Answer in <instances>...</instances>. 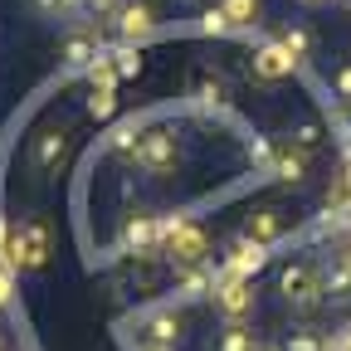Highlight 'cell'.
<instances>
[{"instance_id": "cell-1", "label": "cell", "mask_w": 351, "mask_h": 351, "mask_svg": "<svg viewBox=\"0 0 351 351\" xmlns=\"http://www.w3.org/2000/svg\"><path fill=\"white\" fill-rule=\"evenodd\" d=\"M161 258H171L176 269H200L210 263V234L195 219H161Z\"/></svg>"}, {"instance_id": "cell-2", "label": "cell", "mask_w": 351, "mask_h": 351, "mask_svg": "<svg viewBox=\"0 0 351 351\" xmlns=\"http://www.w3.org/2000/svg\"><path fill=\"white\" fill-rule=\"evenodd\" d=\"M278 293H283V302L293 307V317H313L317 307L327 302V298H322V269H317V263H307V258L288 263V269L278 274Z\"/></svg>"}, {"instance_id": "cell-3", "label": "cell", "mask_w": 351, "mask_h": 351, "mask_svg": "<svg viewBox=\"0 0 351 351\" xmlns=\"http://www.w3.org/2000/svg\"><path fill=\"white\" fill-rule=\"evenodd\" d=\"M49 249H54L49 219L29 215V219H20V225L10 230V263H15V274H39L44 263H49Z\"/></svg>"}, {"instance_id": "cell-4", "label": "cell", "mask_w": 351, "mask_h": 351, "mask_svg": "<svg viewBox=\"0 0 351 351\" xmlns=\"http://www.w3.org/2000/svg\"><path fill=\"white\" fill-rule=\"evenodd\" d=\"M210 298H215V313L225 317V322H244V317H254V307H258L254 278H219V269H215Z\"/></svg>"}, {"instance_id": "cell-5", "label": "cell", "mask_w": 351, "mask_h": 351, "mask_svg": "<svg viewBox=\"0 0 351 351\" xmlns=\"http://www.w3.org/2000/svg\"><path fill=\"white\" fill-rule=\"evenodd\" d=\"M132 161H137L147 176H166L176 161H181V142H176L171 127H152V132H142V142H137V152H132Z\"/></svg>"}, {"instance_id": "cell-6", "label": "cell", "mask_w": 351, "mask_h": 351, "mask_svg": "<svg viewBox=\"0 0 351 351\" xmlns=\"http://www.w3.org/2000/svg\"><path fill=\"white\" fill-rule=\"evenodd\" d=\"M122 254L132 258H161V219L156 215H132L122 225Z\"/></svg>"}, {"instance_id": "cell-7", "label": "cell", "mask_w": 351, "mask_h": 351, "mask_svg": "<svg viewBox=\"0 0 351 351\" xmlns=\"http://www.w3.org/2000/svg\"><path fill=\"white\" fill-rule=\"evenodd\" d=\"M137 337H142V346L176 351V346H181V337H186V327H181V317H176L171 307H156V313H142V317H137Z\"/></svg>"}, {"instance_id": "cell-8", "label": "cell", "mask_w": 351, "mask_h": 351, "mask_svg": "<svg viewBox=\"0 0 351 351\" xmlns=\"http://www.w3.org/2000/svg\"><path fill=\"white\" fill-rule=\"evenodd\" d=\"M263 263H269V249L254 244V239L244 234V239H234V244H230V254H225V258H219V278H254Z\"/></svg>"}, {"instance_id": "cell-9", "label": "cell", "mask_w": 351, "mask_h": 351, "mask_svg": "<svg viewBox=\"0 0 351 351\" xmlns=\"http://www.w3.org/2000/svg\"><path fill=\"white\" fill-rule=\"evenodd\" d=\"M117 34L122 44H142L156 34V10L147 5V0H122L117 5Z\"/></svg>"}, {"instance_id": "cell-10", "label": "cell", "mask_w": 351, "mask_h": 351, "mask_svg": "<svg viewBox=\"0 0 351 351\" xmlns=\"http://www.w3.org/2000/svg\"><path fill=\"white\" fill-rule=\"evenodd\" d=\"M64 156H69V137H64V132H54V127H44L39 137L29 142V171H39V176L59 171Z\"/></svg>"}, {"instance_id": "cell-11", "label": "cell", "mask_w": 351, "mask_h": 351, "mask_svg": "<svg viewBox=\"0 0 351 351\" xmlns=\"http://www.w3.org/2000/svg\"><path fill=\"white\" fill-rule=\"evenodd\" d=\"M293 73H298V59L283 49L278 39H274V44H258V49H254V78L278 83V78H293Z\"/></svg>"}, {"instance_id": "cell-12", "label": "cell", "mask_w": 351, "mask_h": 351, "mask_svg": "<svg viewBox=\"0 0 351 351\" xmlns=\"http://www.w3.org/2000/svg\"><path fill=\"white\" fill-rule=\"evenodd\" d=\"M244 234L254 239V244H278L283 234H288V210H278V205H263V210H254L249 219H244Z\"/></svg>"}, {"instance_id": "cell-13", "label": "cell", "mask_w": 351, "mask_h": 351, "mask_svg": "<svg viewBox=\"0 0 351 351\" xmlns=\"http://www.w3.org/2000/svg\"><path fill=\"white\" fill-rule=\"evenodd\" d=\"M322 298H327L332 307H351V263H346L341 254L322 263Z\"/></svg>"}, {"instance_id": "cell-14", "label": "cell", "mask_w": 351, "mask_h": 351, "mask_svg": "<svg viewBox=\"0 0 351 351\" xmlns=\"http://www.w3.org/2000/svg\"><path fill=\"white\" fill-rule=\"evenodd\" d=\"M269 171H274V181H283V186H298L302 176H307V152H302V147H293V142H278V147H274V161H269Z\"/></svg>"}, {"instance_id": "cell-15", "label": "cell", "mask_w": 351, "mask_h": 351, "mask_svg": "<svg viewBox=\"0 0 351 351\" xmlns=\"http://www.w3.org/2000/svg\"><path fill=\"white\" fill-rule=\"evenodd\" d=\"M103 59V44L93 39V34H73L69 44H64V64L69 69H93Z\"/></svg>"}, {"instance_id": "cell-16", "label": "cell", "mask_w": 351, "mask_h": 351, "mask_svg": "<svg viewBox=\"0 0 351 351\" xmlns=\"http://www.w3.org/2000/svg\"><path fill=\"white\" fill-rule=\"evenodd\" d=\"M278 351H332V337L317 332V327H293V332L278 341Z\"/></svg>"}, {"instance_id": "cell-17", "label": "cell", "mask_w": 351, "mask_h": 351, "mask_svg": "<svg viewBox=\"0 0 351 351\" xmlns=\"http://www.w3.org/2000/svg\"><path fill=\"white\" fill-rule=\"evenodd\" d=\"M254 346H258V337H254L249 322H225V332L215 337L210 351H254Z\"/></svg>"}, {"instance_id": "cell-18", "label": "cell", "mask_w": 351, "mask_h": 351, "mask_svg": "<svg viewBox=\"0 0 351 351\" xmlns=\"http://www.w3.org/2000/svg\"><path fill=\"white\" fill-rule=\"evenodd\" d=\"M117 78H137L142 73V44H117V49H108Z\"/></svg>"}, {"instance_id": "cell-19", "label": "cell", "mask_w": 351, "mask_h": 351, "mask_svg": "<svg viewBox=\"0 0 351 351\" xmlns=\"http://www.w3.org/2000/svg\"><path fill=\"white\" fill-rule=\"evenodd\" d=\"M278 44H283V49H288V54L302 64L307 54H313V29H307V25H288V29L278 34Z\"/></svg>"}, {"instance_id": "cell-20", "label": "cell", "mask_w": 351, "mask_h": 351, "mask_svg": "<svg viewBox=\"0 0 351 351\" xmlns=\"http://www.w3.org/2000/svg\"><path fill=\"white\" fill-rule=\"evenodd\" d=\"M219 10H225V20L234 29H249L258 20V0H219Z\"/></svg>"}, {"instance_id": "cell-21", "label": "cell", "mask_w": 351, "mask_h": 351, "mask_svg": "<svg viewBox=\"0 0 351 351\" xmlns=\"http://www.w3.org/2000/svg\"><path fill=\"white\" fill-rule=\"evenodd\" d=\"M215 288V269H210V263H200V269H186V278H181V288H176V293H181V298H200V293H210Z\"/></svg>"}, {"instance_id": "cell-22", "label": "cell", "mask_w": 351, "mask_h": 351, "mask_svg": "<svg viewBox=\"0 0 351 351\" xmlns=\"http://www.w3.org/2000/svg\"><path fill=\"white\" fill-rule=\"evenodd\" d=\"M112 112H117V88H93V93H88V117L108 122Z\"/></svg>"}, {"instance_id": "cell-23", "label": "cell", "mask_w": 351, "mask_h": 351, "mask_svg": "<svg viewBox=\"0 0 351 351\" xmlns=\"http://www.w3.org/2000/svg\"><path fill=\"white\" fill-rule=\"evenodd\" d=\"M83 73H88V88H117V69H112L108 49H103V59H98L93 69H83Z\"/></svg>"}, {"instance_id": "cell-24", "label": "cell", "mask_w": 351, "mask_h": 351, "mask_svg": "<svg viewBox=\"0 0 351 351\" xmlns=\"http://www.w3.org/2000/svg\"><path fill=\"white\" fill-rule=\"evenodd\" d=\"M195 29H200V34H234V25L225 20V10H219V5H210V10L195 20Z\"/></svg>"}, {"instance_id": "cell-25", "label": "cell", "mask_w": 351, "mask_h": 351, "mask_svg": "<svg viewBox=\"0 0 351 351\" xmlns=\"http://www.w3.org/2000/svg\"><path fill=\"white\" fill-rule=\"evenodd\" d=\"M137 142H142V127H137V122H122V127H117V137H112L117 156H127V161H132V152H137Z\"/></svg>"}, {"instance_id": "cell-26", "label": "cell", "mask_w": 351, "mask_h": 351, "mask_svg": "<svg viewBox=\"0 0 351 351\" xmlns=\"http://www.w3.org/2000/svg\"><path fill=\"white\" fill-rule=\"evenodd\" d=\"M317 142H322V127H317V122H298V127H293V147L313 152Z\"/></svg>"}, {"instance_id": "cell-27", "label": "cell", "mask_w": 351, "mask_h": 351, "mask_svg": "<svg viewBox=\"0 0 351 351\" xmlns=\"http://www.w3.org/2000/svg\"><path fill=\"white\" fill-rule=\"evenodd\" d=\"M29 5L44 15V20H73V10H69V0H29Z\"/></svg>"}, {"instance_id": "cell-28", "label": "cell", "mask_w": 351, "mask_h": 351, "mask_svg": "<svg viewBox=\"0 0 351 351\" xmlns=\"http://www.w3.org/2000/svg\"><path fill=\"white\" fill-rule=\"evenodd\" d=\"M15 298V263H0V307H10Z\"/></svg>"}, {"instance_id": "cell-29", "label": "cell", "mask_w": 351, "mask_h": 351, "mask_svg": "<svg viewBox=\"0 0 351 351\" xmlns=\"http://www.w3.org/2000/svg\"><path fill=\"white\" fill-rule=\"evenodd\" d=\"M332 93H337V98L351 108V64H341V69H337V78H332Z\"/></svg>"}, {"instance_id": "cell-30", "label": "cell", "mask_w": 351, "mask_h": 351, "mask_svg": "<svg viewBox=\"0 0 351 351\" xmlns=\"http://www.w3.org/2000/svg\"><path fill=\"white\" fill-rule=\"evenodd\" d=\"M195 98H200L205 108H215V103H219V83H210V78H200V83H195Z\"/></svg>"}, {"instance_id": "cell-31", "label": "cell", "mask_w": 351, "mask_h": 351, "mask_svg": "<svg viewBox=\"0 0 351 351\" xmlns=\"http://www.w3.org/2000/svg\"><path fill=\"white\" fill-rule=\"evenodd\" d=\"M0 263H10V225H5V215H0Z\"/></svg>"}, {"instance_id": "cell-32", "label": "cell", "mask_w": 351, "mask_h": 351, "mask_svg": "<svg viewBox=\"0 0 351 351\" xmlns=\"http://www.w3.org/2000/svg\"><path fill=\"white\" fill-rule=\"evenodd\" d=\"M122 0H88V10H98V15H117Z\"/></svg>"}, {"instance_id": "cell-33", "label": "cell", "mask_w": 351, "mask_h": 351, "mask_svg": "<svg viewBox=\"0 0 351 351\" xmlns=\"http://www.w3.org/2000/svg\"><path fill=\"white\" fill-rule=\"evenodd\" d=\"M332 351H351V332H346L341 341H332Z\"/></svg>"}, {"instance_id": "cell-34", "label": "cell", "mask_w": 351, "mask_h": 351, "mask_svg": "<svg viewBox=\"0 0 351 351\" xmlns=\"http://www.w3.org/2000/svg\"><path fill=\"white\" fill-rule=\"evenodd\" d=\"M69 10L78 15V10H88V0H69Z\"/></svg>"}, {"instance_id": "cell-35", "label": "cell", "mask_w": 351, "mask_h": 351, "mask_svg": "<svg viewBox=\"0 0 351 351\" xmlns=\"http://www.w3.org/2000/svg\"><path fill=\"white\" fill-rule=\"evenodd\" d=\"M341 258H346V263H351V239H346V244H341Z\"/></svg>"}, {"instance_id": "cell-36", "label": "cell", "mask_w": 351, "mask_h": 351, "mask_svg": "<svg viewBox=\"0 0 351 351\" xmlns=\"http://www.w3.org/2000/svg\"><path fill=\"white\" fill-rule=\"evenodd\" d=\"M254 351H278V346H263V341H258V346H254Z\"/></svg>"}, {"instance_id": "cell-37", "label": "cell", "mask_w": 351, "mask_h": 351, "mask_svg": "<svg viewBox=\"0 0 351 351\" xmlns=\"http://www.w3.org/2000/svg\"><path fill=\"white\" fill-rule=\"evenodd\" d=\"M142 351H161V346H142Z\"/></svg>"}, {"instance_id": "cell-38", "label": "cell", "mask_w": 351, "mask_h": 351, "mask_svg": "<svg viewBox=\"0 0 351 351\" xmlns=\"http://www.w3.org/2000/svg\"><path fill=\"white\" fill-rule=\"evenodd\" d=\"M313 5H322V0H313Z\"/></svg>"}, {"instance_id": "cell-39", "label": "cell", "mask_w": 351, "mask_h": 351, "mask_svg": "<svg viewBox=\"0 0 351 351\" xmlns=\"http://www.w3.org/2000/svg\"><path fill=\"white\" fill-rule=\"evenodd\" d=\"M0 351H5V341H0Z\"/></svg>"}]
</instances>
